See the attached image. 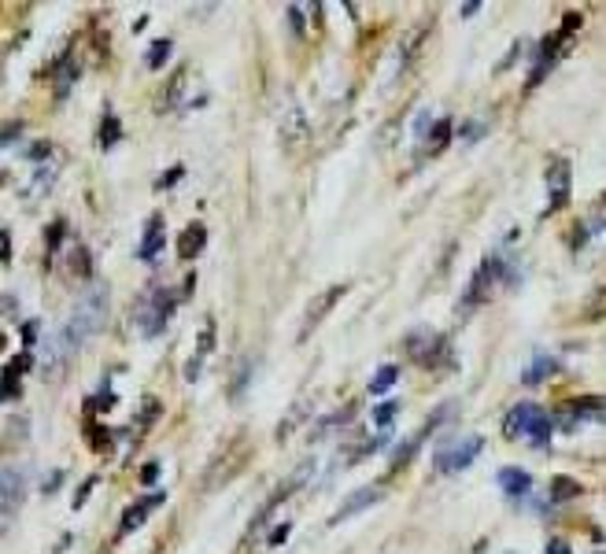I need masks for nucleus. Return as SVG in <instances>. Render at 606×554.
Masks as SVG:
<instances>
[{
  "label": "nucleus",
  "instance_id": "nucleus-1",
  "mask_svg": "<svg viewBox=\"0 0 606 554\" xmlns=\"http://www.w3.org/2000/svg\"><path fill=\"white\" fill-rule=\"evenodd\" d=\"M104 322H107V289L104 285H86V292L78 296V303L70 307L63 329L49 340L45 370H63L78 355V347L104 329Z\"/></svg>",
  "mask_w": 606,
  "mask_h": 554
},
{
  "label": "nucleus",
  "instance_id": "nucleus-2",
  "mask_svg": "<svg viewBox=\"0 0 606 554\" xmlns=\"http://www.w3.org/2000/svg\"><path fill=\"white\" fill-rule=\"evenodd\" d=\"M503 432H507L510 440L547 444V440H551V432H555V425H551V414H547L544 407H536V403H517V407L507 414Z\"/></svg>",
  "mask_w": 606,
  "mask_h": 554
},
{
  "label": "nucleus",
  "instance_id": "nucleus-3",
  "mask_svg": "<svg viewBox=\"0 0 606 554\" xmlns=\"http://www.w3.org/2000/svg\"><path fill=\"white\" fill-rule=\"evenodd\" d=\"M174 307H178V300H174L171 289H152V292L145 296V303L137 307V329H141L145 337H159V333L167 329Z\"/></svg>",
  "mask_w": 606,
  "mask_h": 554
},
{
  "label": "nucleus",
  "instance_id": "nucleus-4",
  "mask_svg": "<svg viewBox=\"0 0 606 554\" xmlns=\"http://www.w3.org/2000/svg\"><path fill=\"white\" fill-rule=\"evenodd\" d=\"M307 477H311V462H300V469L293 473V477H285V481H281L277 488H274V495L256 510V518H252V525H248V536H256L259 529H266V522H270V513L281 506V503H285L289 495H296L303 485H307Z\"/></svg>",
  "mask_w": 606,
  "mask_h": 554
},
{
  "label": "nucleus",
  "instance_id": "nucleus-5",
  "mask_svg": "<svg viewBox=\"0 0 606 554\" xmlns=\"http://www.w3.org/2000/svg\"><path fill=\"white\" fill-rule=\"evenodd\" d=\"M344 292H348V285H330L326 292H318V296L307 303V310H303V326H300V333H296L300 344L311 340V333L318 329V322H326V319H330V310L344 300Z\"/></svg>",
  "mask_w": 606,
  "mask_h": 554
},
{
  "label": "nucleus",
  "instance_id": "nucleus-6",
  "mask_svg": "<svg viewBox=\"0 0 606 554\" xmlns=\"http://www.w3.org/2000/svg\"><path fill=\"white\" fill-rule=\"evenodd\" d=\"M480 448H484L480 437H462L459 444L440 448V451H436V469H440V473H462V469L480 455Z\"/></svg>",
  "mask_w": 606,
  "mask_h": 554
},
{
  "label": "nucleus",
  "instance_id": "nucleus-7",
  "mask_svg": "<svg viewBox=\"0 0 606 554\" xmlns=\"http://www.w3.org/2000/svg\"><path fill=\"white\" fill-rule=\"evenodd\" d=\"M570 185H573V171L565 160H555L551 171H547V211L544 215H555L558 208H565V200H570Z\"/></svg>",
  "mask_w": 606,
  "mask_h": 554
},
{
  "label": "nucleus",
  "instance_id": "nucleus-8",
  "mask_svg": "<svg viewBox=\"0 0 606 554\" xmlns=\"http://www.w3.org/2000/svg\"><path fill=\"white\" fill-rule=\"evenodd\" d=\"M385 492L378 488V485H367V488H359V492H351L337 510H333V518H330V529H337V525H344L348 518H355V513H362V510H370L378 499H381Z\"/></svg>",
  "mask_w": 606,
  "mask_h": 554
},
{
  "label": "nucleus",
  "instance_id": "nucleus-9",
  "mask_svg": "<svg viewBox=\"0 0 606 554\" xmlns=\"http://www.w3.org/2000/svg\"><path fill=\"white\" fill-rule=\"evenodd\" d=\"M407 351H411V359L422 363V366H436L440 363V351H443V337L429 333V329H415L407 337Z\"/></svg>",
  "mask_w": 606,
  "mask_h": 554
},
{
  "label": "nucleus",
  "instance_id": "nucleus-10",
  "mask_svg": "<svg viewBox=\"0 0 606 554\" xmlns=\"http://www.w3.org/2000/svg\"><path fill=\"white\" fill-rule=\"evenodd\" d=\"M562 42H565V33H551V37H544V42H540V49H536V63H533V74H529V82H525V89H533V86L544 82V74L555 67L558 52H562Z\"/></svg>",
  "mask_w": 606,
  "mask_h": 554
},
{
  "label": "nucleus",
  "instance_id": "nucleus-11",
  "mask_svg": "<svg viewBox=\"0 0 606 554\" xmlns=\"http://www.w3.org/2000/svg\"><path fill=\"white\" fill-rule=\"evenodd\" d=\"M159 503H163V492H152L148 499L141 495L137 503H130V506H126V513H123V525H118V536H130L134 529H141V525H145V518H148V513H152Z\"/></svg>",
  "mask_w": 606,
  "mask_h": 554
},
{
  "label": "nucleus",
  "instance_id": "nucleus-12",
  "mask_svg": "<svg viewBox=\"0 0 606 554\" xmlns=\"http://www.w3.org/2000/svg\"><path fill=\"white\" fill-rule=\"evenodd\" d=\"M606 233V200H599L581 222H577V236H573V248H584L588 241H595V236Z\"/></svg>",
  "mask_w": 606,
  "mask_h": 554
},
{
  "label": "nucleus",
  "instance_id": "nucleus-13",
  "mask_svg": "<svg viewBox=\"0 0 606 554\" xmlns=\"http://www.w3.org/2000/svg\"><path fill=\"white\" fill-rule=\"evenodd\" d=\"M163 241H167V233H163V215H152L148 226H145V236H141L137 255H141L145 263H152L159 252H163Z\"/></svg>",
  "mask_w": 606,
  "mask_h": 554
},
{
  "label": "nucleus",
  "instance_id": "nucleus-14",
  "mask_svg": "<svg viewBox=\"0 0 606 554\" xmlns=\"http://www.w3.org/2000/svg\"><path fill=\"white\" fill-rule=\"evenodd\" d=\"M496 485H499L510 499H521V495H529V492H533V477H529L525 469H517V466L499 469V473H496Z\"/></svg>",
  "mask_w": 606,
  "mask_h": 554
},
{
  "label": "nucleus",
  "instance_id": "nucleus-15",
  "mask_svg": "<svg viewBox=\"0 0 606 554\" xmlns=\"http://www.w3.org/2000/svg\"><path fill=\"white\" fill-rule=\"evenodd\" d=\"M440 418H443V414H433V418H429V421H425V425H422V429L415 432V437H411L407 444H399V448H396V455H392V469L407 466V458H415V455H418V448H422V444L429 440V432L436 429V421H440Z\"/></svg>",
  "mask_w": 606,
  "mask_h": 554
},
{
  "label": "nucleus",
  "instance_id": "nucleus-16",
  "mask_svg": "<svg viewBox=\"0 0 606 554\" xmlns=\"http://www.w3.org/2000/svg\"><path fill=\"white\" fill-rule=\"evenodd\" d=\"M281 134H285V141H307L311 137V126H307V115L300 104H289L285 115H281Z\"/></svg>",
  "mask_w": 606,
  "mask_h": 554
},
{
  "label": "nucleus",
  "instance_id": "nucleus-17",
  "mask_svg": "<svg viewBox=\"0 0 606 554\" xmlns=\"http://www.w3.org/2000/svg\"><path fill=\"white\" fill-rule=\"evenodd\" d=\"M30 366H33L30 351H23V355H15V359H8V366H5V400H8V403L19 400V377H26Z\"/></svg>",
  "mask_w": 606,
  "mask_h": 554
},
{
  "label": "nucleus",
  "instance_id": "nucleus-18",
  "mask_svg": "<svg viewBox=\"0 0 606 554\" xmlns=\"http://www.w3.org/2000/svg\"><path fill=\"white\" fill-rule=\"evenodd\" d=\"M0 495H5V522L15 518V506L23 499V473L19 469H5V481H0Z\"/></svg>",
  "mask_w": 606,
  "mask_h": 554
},
{
  "label": "nucleus",
  "instance_id": "nucleus-19",
  "mask_svg": "<svg viewBox=\"0 0 606 554\" xmlns=\"http://www.w3.org/2000/svg\"><path fill=\"white\" fill-rule=\"evenodd\" d=\"M204 245H208V229L200 226V222H192V226H185L182 236H178V255H182V259H196L200 252H204Z\"/></svg>",
  "mask_w": 606,
  "mask_h": 554
},
{
  "label": "nucleus",
  "instance_id": "nucleus-20",
  "mask_svg": "<svg viewBox=\"0 0 606 554\" xmlns=\"http://www.w3.org/2000/svg\"><path fill=\"white\" fill-rule=\"evenodd\" d=\"M562 370V363L558 359H551V355H536V359L529 363V366H525V384H540V381H547L551 374H558Z\"/></svg>",
  "mask_w": 606,
  "mask_h": 554
},
{
  "label": "nucleus",
  "instance_id": "nucleus-21",
  "mask_svg": "<svg viewBox=\"0 0 606 554\" xmlns=\"http://www.w3.org/2000/svg\"><path fill=\"white\" fill-rule=\"evenodd\" d=\"M78 74H82V70H78V63L70 60V52H63L60 63H56V93H60V97L70 93V86L78 82Z\"/></svg>",
  "mask_w": 606,
  "mask_h": 554
},
{
  "label": "nucleus",
  "instance_id": "nucleus-22",
  "mask_svg": "<svg viewBox=\"0 0 606 554\" xmlns=\"http://www.w3.org/2000/svg\"><path fill=\"white\" fill-rule=\"evenodd\" d=\"M448 141H452V118H436V123L429 126V134H425L429 152H443V148H448Z\"/></svg>",
  "mask_w": 606,
  "mask_h": 554
},
{
  "label": "nucleus",
  "instance_id": "nucleus-23",
  "mask_svg": "<svg viewBox=\"0 0 606 554\" xmlns=\"http://www.w3.org/2000/svg\"><path fill=\"white\" fill-rule=\"evenodd\" d=\"M171 52H174V42H167V37H159V42L148 49V56H145V63H148V70H159L167 60H171Z\"/></svg>",
  "mask_w": 606,
  "mask_h": 554
},
{
  "label": "nucleus",
  "instance_id": "nucleus-24",
  "mask_svg": "<svg viewBox=\"0 0 606 554\" xmlns=\"http://www.w3.org/2000/svg\"><path fill=\"white\" fill-rule=\"evenodd\" d=\"M577 495H581V485H577L573 477H555V481H551V499H555V503L577 499Z\"/></svg>",
  "mask_w": 606,
  "mask_h": 554
},
{
  "label": "nucleus",
  "instance_id": "nucleus-25",
  "mask_svg": "<svg viewBox=\"0 0 606 554\" xmlns=\"http://www.w3.org/2000/svg\"><path fill=\"white\" fill-rule=\"evenodd\" d=\"M396 381H399V366H381V370L374 374V381H370V392L381 395V392H388Z\"/></svg>",
  "mask_w": 606,
  "mask_h": 554
},
{
  "label": "nucleus",
  "instance_id": "nucleus-26",
  "mask_svg": "<svg viewBox=\"0 0 606 554\" xmlns=\"http://www.w3.org/2000/svg\"><path fill=\"white\" fill-rule=\"evenodd\" d=\"M118 134H123V126H118V118L107 111L104 123H100V148H111V144L118 141Z\"/></svg>",
  "mask_w": 606,
  "mask_h": 554
},
{
  "label": "nucleus",
  "instance_id": "nucleus-27",
  "mask_svg": "<svg viewBox=\"0 0 606 554\" xmlns=\"http://www.w3.org/2000/svg\"><path fill=\"white\" fill-rule=\"evenodd\" d=\"M70 270H74V277H89V270H93V259H89V248H74L70 252Z\"/></svg>",
  "mask_w": 606,
  "mask_h": 554
},
{
  "label": "nucleus",
  "instance_id": "nucleus-28",
  "mask_svg": "<svg viewBox=\"0 0 606 554\" xmlns=\"http://www.w3.org/2000/svg\"><path fill=\"white\" fill-rule=\"evenodd\" d=\"M351 418H355V403H351V407H344L340 414L322 418V421H318V432H330V429H337V425H344V421H351Z\"/></svg>",
  "mask_w": 606,
  "mask_h": 554
},
{
  "label": "nucleus",
  "instance_id": "nucleus-29",
  "mask_svg": "<svg viewBox=\"0 0 606 554\" xmlns=\"http://www.w3.org/2000/svg\"><path fill=\"white\" fill-rule=\"evenodd\" d=\"M211 347H215V322H208V329L200 333V347H196V359H208V355H211Z\"/></svg>",
  "mask_w": 606,
  "mask_h": 554
},
{
  "label": "nucleus",
  "instance_id": "nucleus-30",
  "mask_svg": "<svg viewBox=\"0 0 606 554\" xmlns=\"http://www.w3.org/2000/svg\"><path fill=\"white\" fill-rule=\"evenodd\" d=\"M63 222H52L49 226V233H45V245H49V255H56V248H60V241H63Z\"/></svg>",
  "mask_w": 606,
  "mask_h": 554
},
{
  "label": "nucleus",
  "instance_id": "nucleus-31",
  "mask_svg": "<svg viewBox=\"0 0 606 554\" xmlns=\"http://www.w3.org/2000/svg\"><path fill=\"white\" fill-rule=\"evenodd\" d=\"M396 411H399V403H396V400H388V403H381V407L374 411V421H378V425H388V421L396 418Z\"/></svg>",
  "mask_w": 606,
  "mask_h": 554
},
{
  "label": "nucleus",
  "instance_id": "nucleus-32",
  "mask_svg": "<svg viewBox=\"0 0 606 554\" xmlns=\"http://www.w3.org/2000/svg\"><path fill=\"white\" fill-rule=\"evenodd\" d=\"M252 370H256V363H252V359H248V363H245V366H240V374H237V384H233V388H229V392H233V395H240V392H245V384H248V381H252Z\"/></svg>",
  "mask_w": 606,
  "mask_h": 554
},
{
  "label": "nucleus",
  "instance_id": "nucleus-33",
  "mask_svg": "<svg viewBox=\"0 0 606 554\" xmlns=\"http://www.w3.org/2000/svg\"><path fill=\"white\" fill-rule=\"evenodd\" d=\"M182 174H185V171H182V167H174V171H167V174H163V178H159V181H155V189H171V185H174V181H182Z\"/></svg>",
  "mask_w": 606,
  "mask_h": 554
},
{
  "label": "nucleus",
  "instance_id": "nucleus-34",
  "mask_svg": "<svg viewBox=\"0 0 606 554\" xmlns=\"http://www.w3.org/2000/svg\"><path fill=\"white\" fill-rule=\"evenodd\" d=\"M93 485H97V477H89V481H86L82 488H78V495H74V510H78V506H82V503L89 499V492H93Z\"/></svg>",
  "mask_w": 606,
  "mask_h": 554
},
{
  "label": "nucleus",
  "instance_id": "nucleus-35",
  "mask_svg": "<svg viewBox=\"0 0 606 554\" xmlns=\"http://www.w3.org/2000/svg\"><path fill=\"white\" fill-rule=\"evenodd\" d=\"M480 134H484V123H466V126H462V137H466V141H480Z\"/></svg>",
  "mask_w": 606,
  "mask_h": 554
},
{
  "label": "nucleus",
  "instance_id": "nucleus-36",
  "mask_svg": "<svg viewBox=\"0 0 606 554\" xmlns=\"http://www.w3.org/2000/svg\"><path fill=\"white\" fill-rule=\"evenodd\" d=\"M289 23H293V30H296V33H303V8H296V5H293V8H289Z\"/></svg>",
  "mask_w": 606,
  "mask_h": 554
},
{
  "label": "nucleus",
  "instance_id": "nucleus-37",
  "mask_svg": "<svg viewBox=\"0 0 606 554\" xmlns=\"http://www.w3.org/2000/svg\"><path fill=\"white\" fill-rule=\"evenodd\" d=\"M544 554H573V550H570V543H565V540H551Z\"/></svg>",
  "mask_w": 606,
  "mask_h": 554
},
{
  "label": "nucleus",
  "instance_id": "nucleus-38",
  "mask_svg": "<svg viewBox=\"0 0 606 554\" xmlns=\"http://www.w3.org/2000/svg\"><path fill=\"white\" fill-rule=\"evenodd\" d=\"M155 477H159V462H148V466L141 469V481H145V485H152Z\"/></svg>",
  "mask_w": 606,
  "mask_h": 554
},
{
  "label": "nucleus",
  "instance_id": "nucleus-39",
  "mask_svg": "<svg viewBox=\"0 0 606 554\" xmlns=\"http://www.w3.org/2000/svg\"><path fill=\"white\" fill-rule=\"evenodd\" d=\"M60 485H63V473L56 469V473H49V477H45V488H42V492H56Z\"/></svg>",
  "mask_w": 606,
  "mask_h": 554
},
{
  "label": "nucleus",
  "instance_id": "nucleus-40",
  "mask_svg": "<svg viewBox=\"0 0 606 554\" xmlns=\"http://www.w3.org/2000/svg\"><path fill=\"white\" fill-rule=\"evenodd\" d=\"M19 130H23V123H8V126H5V144H15Z\"/></svg>",
  "mask_w": 606,
  "mask_h": 554
},
{
  "label": "nucleus",
  "instance_id": "nucleus-41",
  "mask_svg": "<svg viewBox=\"0 0 606 554\" xmlns=\"http://www.w3.org/2000/svg\"><path fill=\"white\" fill-rule=\"evenodd\" d=\"M33 337H37V326H33V322H30V326H23V344H26V347L33 344Z\"/></svg>",
  "mask_w": 606,
  "mask_h": 554
},
{
  "label": "nucleus",
  "instance_id": "nucleus-42",
  "mask_svg": "<svg viewBox=\"0 0 606 554\" xmlns=\"http://www.w3.org/2000/svg\"><path fill=\"white\" fill-rule=\"evenodd\" d=\"M5 263H12V233L5 229Z\"/></svg>",
  "mask_w": 606,
  "mask_h": 554
},
{
  "label": "nucleus",
  "instance_id": "nucleus-43",
  "mask_svg": "<svg viewBox=\"0 0 606 554\" xmlns=\"http://www.w3.org/2000/svg\"><path fill=\"white\" fill-rule=\"evenodd\" d=\"M285 536H289V525H281V529H277V532L270 536V543H281V540H285Z\"/></svg>",
  "mask_w": 606,
  "mask_h": 554
}]
</instances>
